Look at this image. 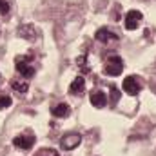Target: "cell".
<instances>
[{
	"instance_id": "7",
	"label": "cell",
	"mask_w": 156,
	"mask_h": 156,
	"mask_svg": "<svg viewBox=\"0 0 156 156\" xmlns=\"http://www.w3.org/2000/svg\"><path fill=\"white\" fill-rule=\"evenodd\" d=\"M94 38L98 40V42L107 44V42H111V40H118V35H115V33H113L111 29H107V27H100V29L96 31Z\"/></svg>"
},
{
	"instance_id": "14",
	"label": "cell",
	"mask_w": 156,
	"mask_h": 156,
	"mask_svg": "<svg viewBox=\"0 0 156 156\" xmlns=\"http://www.w3.org/2000/svg\"><path fill=\"white\" fill-rule=\"evenodd\" d=\"M0 13L2 15H7L9 13V4L5 0H0Z\"/></svg>"
},
{
	"instance_id": "13",
	"label": "cell",
	"mask_w": 156,
	"mask_h": 156,
	"mask_svg": "<svg viewBox=\"0 0 156 156\" xmlns=\"http://www.w3.org/2000/svg\"><path fill=\"white\" fill-rule=\"evenodd\" d=\"M118 98H120V91H118V87L113 85V87H111V102H113V104H116Z\"/></svg>"
},
{
	"instance_id": "9",
	"label": "cell",
	"mask_w": 156,
	"mask_h": 156,
	"mask_svg": "<svg viewBox=\"0 0 156 156\" xmlns=\"http://www.w3.org/2000/svg\"><path fill=\"white\" fill-rule=\"evenodd\" d=\"M83 89H85V78L83 76L75 78V80L71 82V85H69V93H71V94H80Z\"/></svg>"
},
{
	"instance_id": "1",
	"label": "cell",
	"mask_w": 156,
	"mask_h": 156,
	"mask_svg": "<svg viewBox=\"0 0 156 156\" xmlns=\"http://www.w3.org/2000/svg\"><path fill=\"white\" fill-rule=\"evenodd\" d=\"M122 71H123V60L120 56H116V55L109 56L105 66H104V73L111 75V76H118V75H122Z\"/></svg>"
},
{
	"instance_id": "3",
	"label": "cell",
	"mask_w": 156,
	"mask_h": 156,
	"mask_svg": "<svg viewBox=\"0 0 156 156\" xmlns=\"http://www.w3.org/2000/svg\"><path fill=\"white\" fill-rule=\"evenodd\" d=\"M122 87H123V91L127 93V94H131V96H134V94H138L140 91H142V82H140V78L138 76H127L123 80V83H122Z\"/></svg>"
},
{
	"instance_id": "6",
	"label": "cell",
	"mask_w": 156,
	"mask_h": 156,
	"mask_svg": "<svg viewBox=\"0 0 156 156\" xmlns=\"http://www.w3.org/2000/svg\"><path fill=\"white\" fill-rule=\"evenodd\" d=\"M33 144H35V136H29V134H18V136L13 138V145L16 149H22V151L31 149Z\"/></svg>"
},
{
	"instance_id": "8",
	"label": "cell",
	"mask_w": 156,
	"mask_h": 156,
	"mask_svg": "<svg viewBox=\"0 0 156 156\" xmlns=\"http://www.w3.org/2000/svg\"><path fill=\"white\" fill-rule=\"evenodd\" d=\"M89 100H91V105L93 107H104L105 102H107V96H105L104 91H94V93H91Z\"/></svg>"
},
{
	"instance_id": "10",
	"label": "cell",
	"mask_w": 156,
	"mask_h": 156,
	"mask_svg": "<svg viewBox=\"0 0 156 156\" xmlns=\"http://www.w3.org/2000/svg\"><path fill=\"white\" fill-rule=\"evenodd\" d=\"M69 115V105L67 104H58V105H55L53 107V116L56 118H64Z\"/></svg>"
},
{
	"instance_id": "4",
	"label": "cell",
	"mask_w": 156,
	"mask_h": 156,
	"mask_svg": "<svg viewBox=\"0 0 156 156\" xmlns=\"http://www.w3.org/2000/svg\"><path fill=\"white\" fill-rule=\"evenodd\" d=\"M15 69H16L24 78H31L35 75V69L27 64V58H26V56H16V58H15Z\"/></svg>"
},
{
	"instance_id": "2",
	"label": "cell",
	"mask_w": 156,
	"mask_h": 156,
	"mask_svg": "<svg viewBox=\"0 0 156 156\" xmlns=\"http://www.w3.org/2000/svg\"><path fill=\"white\" fill-rule=\"evenodd\" d=\"M80 142H82V134L80 133H69V134H66L60 140V147H62V151H73L75 147L80 145Z\"/></svg>"
},
{
	"instance_id": "5",
	"label": "cell",
	"mask_w": 156,
	"mask_h": 156,
	"mask_svg": "<svg viewBox=\"0 0 156 156\" xmlns=\"http://www.w3.org/2000/svg\"><path fill=\"white\" fill-rule=\"evenodd\" d=\"M142 18H144V15L140 13V11H136V9H131L127 15H125V29L127 31H134L138 26H140V22H142Z\"/></svg>"
},
{
	"instance_id": "12",
	"label": "cell",
	"mask_w": 156,
	"mask_h": 156,
	"mask_svg": "<svg viewBox=\"0 0 156 156\" xmlns=\"http://www.w3.org/2000/svg\"><path fill=\"white\" fill-rule=\"evenodd\" d=\"M11 104H13V100H11V96H0V111L2 109H7V107H11Z\"/></svg>"
},
{
	"instance_id": "11",
	"label": "cell",
	"mask_w": 156,
	"mask_h": 156,
	"mask_svg": "<svg viewBox=\"0 0 156 156\" xmlns=\"http://www.w3.org/2000/svg\"><path fill=\"white\" fill-rule=\"evenodd\" d=\"M11 87H13V89H15L16 93H20V94L27 93V89H29L27 82H18V80H13V82H11Z\"/></svg>"
}]
</instances>
